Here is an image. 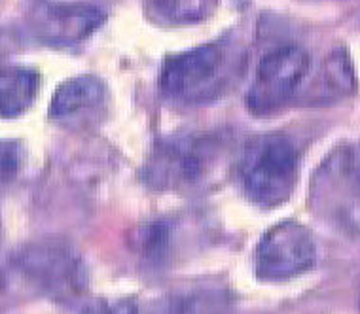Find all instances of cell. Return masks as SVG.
Returning a JSON list of instances; mask_svg holds the SVG:
<instances>
[{
	"mask_svg": "<svg viewBox=\"0 0 360 314\" xmlns=\"http://www.w3.org/2000/svg\"><path fill=\"white\" fill-rule=\"evenodd\" d=\"M245 57L233 42L201 44L165 59L160 87L169 99L184 105H205L233 84Z\"/></svg>",
	"mask_w": 360,
	"mask_h": 314,
	"instance_id": "obj_1",
	"label": "cell"
},
{
	"mask_svg": "<svg viewBox=\"0 0 360 314\" xmlns=\"http://www.w3.org/2000/svg\"><path fill=\"white\" fill-rule=\"evenodd\" d=\"M300 171L294 142L281 133L250 138L239 161V182L245 195L258 207L274 209L292 195Z\"/></svg>",
	"mask_w": 360,
	"mask_h": 314,
	"instance_id": "obj_2",
	"label": "cell"
},
{
	"mask_svg": "<svg viewBox=\"0 0 360 314\" xmlns=\"http://www.w3.org/2000/svg\"><path fill=\"white\" fill-rule=\"evenodd\" d=\"M222 155L214 135H182L162 140L148 157L144 178L154 190H192L209 178Z\"/></svg>",
	"mask_w": 360,
	"mask_h": 314,
	"instance_id": "obj_3",
	"label": "cell"
},
{
	"mask_svg": "<svg viewBox=\"0 0 360 314\" xmlns=\"http://www.w3.org/2000/svg\"><path fill=\"white\" fill-rule=\"evenodd\" d=\"M311 209L330 222L353 228L360 218V146L335 148L311 182Z\"/></svg>",
	"mask_w": 360,
	"mask_h": 314,
	"instance_id": "obj_4",
	"label": "cell"
},
{
	"mask_svg": "<svg viewBox=\"0 0 360 314\" xmlns=\"http://www.w3.org/2000/svg\"><path fill=\"white\" fill-rule=\"evenodd\" d=\"M13 267L31 288L56 301H72L87 286L82 258L59 240L32 242L13 258Z\"/></svg>",
	"mask_w": 360,
	"mask_h": 314,
	"instance_id": "obj_5",
	"label": "cell"
},
{
	"mask_svg": "<svg viewBox=\"0 0 360 314\" xmlns=\"http://www.w3.org/2000/svg\"><path fill=\"white\" fill-rule=\"evenodd\" d=\"M311 59L300 46L288 44L269 51L256 68L247 93V106L255 116L274 114L298 93L309 74Z\"/></svg>",
	"mask_w": 360,
	"mask_h": 314,
	"instance_id": "obj_6",
	"label": "cell"
},
{
	"mask_svg": "<svg viewBox=\"0 0 360 314\" xmlns=\"http://www.w3.org/2000/svg\"><path fill=\"white\" fill-rule=\"evenodd\" d=\"M317 261V242L304 223L285 220L267 229L255 250L256 277L281 282L304 275Z\"/></svg>",
	"mask_w": 360,
	"mask_h": 314,
	"instance_id": "obj_7",
	"label": "cell"
},
{
	"mask_svg": "<svg viewBox=\"0 0 360 314\" xmlns=\"http://www.w3.org/2000/svg\"><path fill=\"white\" fill-rule=\"evenodd\" d=\"M108 108L105 81L91 74L69 78L57 87L50 105V117L69 131H87L101 124Z\"/></svg>",
	"mask_w": 360,
	"mask_h": 314,
	"instance_id": "obj_8",
	"label": "cell"
},
{
	"mask_svg": "<svg viewBox=\"0 0 360 314\" xmlns=\"http://www.w3.org/2000/svg\"><path fill=\"white\" fill-rule=\"evenodd\" d=\"M105 21V13L91 4H48L34 15L38 37L53 46L84 42Z\"/></svg>",
	"mask_w": 360,
	"mask_h": 314,
	"instance_id": "obj_9",
	"label": "cell"
},
{
	"mask_svg": "<svg viewBox=\"0 0 360 314\" xmlns=\"http://www.w3.org/2000/svg\"><path fill=\"white\" fill-rule=\"evenodd\" d=\"M356 89V76L351 57L345 48L330 51L315 74L311 86L305 89L304 99L313 105H328L353 95Z\"/></svg>",
	"mask_w": 360,
	"mask_h": 314,
	"instance_id": "obj_10",
	"label": "cell"
},
{
	"mask_svg": "<svg viewBox=\"0 0 360 314\" xmlns=\"http://www.w3.org/2000/svg\"><path fill=\"white\" fill-rule=\"evenodd\" d=\"M40 74L29 67L0 68V117L13 119L25 114L34 103Z\"/></svg>",
	"mask_w": 360,
	"mask_h": 314,
	"instance_id": "obj_11",
	"label": "cell"
},
{
	"mask_svg": "<svg viewBox=\"0 0 360 314\" xmlns=\"http://www.w3.org/2000/svg\"><path fill=\"white\" fill-rule=\"evenodd\" d=\"M148 10L171 25H190L211 18L218 0H146Z\"/></svg>",
	"mask_w": 360,
	"mask_h": 314,
	"instance_id": "obj_12",
	"label": "cell"
},
{
	"mask_svg": "<svg viewBox=\"0 0 360 314\" xmlns=\"http://www.w3.org/2000/svg\"><path fill=\"white\" fill-rule=\"evenodd\" d=\"M171 244L173 233L165 220L144 223L133 233V250L148 261H162L167 258Z\"/></svg>",
	"mask_w": 360,
	"mask_h": 314,
	"instance_id": "obj_13",
	"label": "cell"
},
{
	"mask_svg": "<svg viewBox=\"0 0 360 314\" xmlns=\"http://www.w3.org/2000/svg\"><path fill=\"white\" fill-rule=\"evenodd\" d=\"M231 301L222 289H193L173 301V314H228Z\"/></svg>",
	"mask_w": 360,
	"mask_h": 314,
	"instance_id": "obj_14",
	"label": "cell"
},
{
	"mask_svg": "<svg viewBox=\"0 0 360 314\" xmlns=\"http://www.w3.org/2000/svg\"><path fill=\"white\" fill-rule=\"evenodd\" d=\"M23 163V150L15 140H0V184L18 176Z\"/></svg>",
	"mask_w": 360,
	"mask_h": 314,
	"instance_id": "obj_15",
	"label": "cell"
},
{
	"mask_svg": "<svg viewBox=\"0 0 360 314\" xmlns=\"http://www.w3.org/2000/svg\"><path fill=\"white\" fill-rule=\"evenodd\" d=\"M80 314H139L135 299H89L82 307Z\"/></svg>",
	"mask_w": 360,
	"mask_h": 314,
	"instance_id": "obj_16",
	"label": "cell"
},
{
	"mask_svg": "<svg viewBox=\"0 0 360 314\" xmlns=\"http://www.w3.org/2000/svg\"><path fill=\"white\" fill-rule=\"evenodd\" d=\"M0 235H2V222H0Z\"/></svg>",
	"mask_w": 360,
	"mask_h": 314,
	"instance_id": "obj_17",
	"label": "cell"
}]
</instances>
